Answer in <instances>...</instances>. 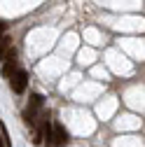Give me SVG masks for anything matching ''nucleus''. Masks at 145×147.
<instances>
[{"label": "nucleus", "instance_id": "6e6552de", "mask_svg": "<svg viewBox=\"0 0 145 147\" xmlns=\"http://www.w3.org/2000/svg\"><path fill=\"white\" fill-rule=\"evenodd\" d=\"M0 33H5V24L3 21H0Z\"/></svg>", "mask_w": 145, "mask_h": 147}, {"label": "nucleus", "instance_id": "39448f33", "mask_svg": "<svg viewBox=\"0 0 145 147\" xmlns=\"http://www.w3.org/2000/svg\"><path fill=\"white\" fill-rule=\"evenodd\" d=\"M9 45H12V38L5 33H0V61L7 59V51H9Z\"/></svg>", "mask_w": 145, "mask_h": 147}, {"label": "nucleus", "instance_id": "f03ea898", "mask_svg": "<svg viewBox=\"0 0 145 147\" xmlns=\"http://www.w3.org/2000/svg\"><path fill=\"white\" fill-rule=\"evenodd\" d=\"M70 140V133H68V128L63 126V124H51V145H59V147H63L66 142Z\"/></svg>", "mask_w": 145, "mask_h": 147}, {"label": "nucleus", "instance_id": "0eeeda50", "mask_svg": "<svg viewBox=\"0 0 145 147\" xmlns=\"http://www.w3.org/2000/svg\"><path fill=\"white\" fill-rule=\"evenodd\" d=\"M0 138H3V145L5 147H12V140H9V131L5 124H0Z\"/></svg>", "mask_w": 145, "mask_h": 147}, {"label": "nucleus", "instance_id": "1a4fd4ad", "mask_svg": "<svg viewBox=\"0 0 145 147\" xmlns=\"http://www.w3.org/2000/svg\"><path fill=\"white\" fill-rule=\"evenodd\" d=\"M0 147H5V145H3V138H0Z\"/></svg>", "mask_w": 145, "mask_h": 147}, {"label": "nucleus", "instance_id": "20e7f679", "mask_svg": "<svg viewBox=\"0 0 145 147\" xmlns=\"http://www.w3.org/2000/svg\"><path fill=\"white\" fill-rule=\"evenodd\" d=\"M16 70H19V63H16L14 59H5V61H3V68H0V72H3L5 80H9Z\"/></svg>", "mask_w": 145, "mask_h": 147}, {"label": "nucleus", "instance_id": "7ed1b4c3", "mask_svg": "<svg viewBox=\"0 0 145 147\" xmlns=\"http://www.w3.org/2000/svg\"><path fill=\"white\" fill-rule=\"evenodd\" d=\"M42 112V110H38V107H33V105H28L26 110H24V112H21V119H24V124L26 126H30V128H35V126H38V115Z\"/></svg>", "mask_w": 145, "mask_h": 147}, {"label": "nucleus", "instance_id": "f257e3e1", "mask_svg": "<svg viewBox=\"0 0 145 147\" xmlns=\"http://www.w3.org/2000/svg\"><path fill=\"white\" fill-rule=\"evenodd\" d=\"M9 82V86H12V91L14 94H24V91L28 89V70H24V68H19L14 72V75L7 80Z\"/></svg>", "mask_w": 145, "mask_h": 147}, {"label": "nucleus", "instance_id": "423d86ee", "mask_svg": "<svg viewBox=\"0 0 145 147\" xmlns=\"http://www.w3.org/2000/svg\"><path fill=\"white\" fill-rule=\"evenodd\" d=\"M28 105H33V107L42 110V105H45V96H42V94H33V96H30V103H28Z\"/></svg>", "mask_w": 145, "mask_h": 147}]
</instances>
